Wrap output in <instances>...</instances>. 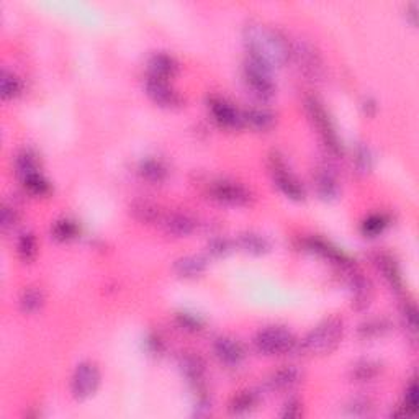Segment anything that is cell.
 Listing matches in <instances>:
<instances>
[{"label":"cell","mask_w":419,"mask_h":419,"mask_svg":"<svg viewBox=\"0 0 419 419\" xmlns=\"http://www.w3.org/2000/svg\"><path fill=\"white\" fill-rule=\"evenodd\" d=\"M259 403V393L256 390H241L229 401L228 410L231 415H247Z\"/></svg>","instance_id":"obj_26"},{"label":"cell","mask_w":419,"mask_h":419,"mask_svg":"<svg viewBox=\"0 0 419 419\" xmlns=\"http://www.w3.org/2000/svg\"><path fill=\"white\" fill-rule=\"evenodd\" d=\"M146 95L151 100L164 108H175L182 105L180 93L169 84V81L159 79V77L148 76L145 81Z\"/></svg>","instance_id":"obj_11"},{"label":"cell","mask_w":419,"mask_h":419,"mask_svg":"<svg viewBox=\"0 0 419 419\" xmlns=\"http://www.w3.org/2000/svg\"><path fill=\"white\" fill-rule=\"evenodd\" d=\"M177 323L182 329L190 331V333H197L203 328V319L194 313H179Z\"/></svg>","instance_id":"obj_37"},{"label":"cell","mask_w":419,"mask_h":419,"mask_svg":"<svg viewBox=\"0 0 419 419\" xmlns=\"http://www.w3.org/2000/svg\"><path fill=\"white\" fill-rule=\"evenodd\" d=\"M372 261L378 272L383 275L385 280H387L391 289H393L395 291L403 290V277H401L400 267L388 252H382V251L375 252Z\"/></svg>","instance_id":"obj_16"},{"label":"cell","mask_w":419,"mask_h":419,"mask_svg":"<svg viewBox=\"0 0 419 419\" xmlns=\"http://www.w3.org/2000/svg\"><path fill=\"white\" fill-rule=\"evenodd\" d=\"M210 197L213 200L224 205H233V207H246L251 205L254 200L252 192L244 187L239 182L228 180V179H219L210 184Z\"/></svg>","instance_id":"obj_7"},{"label":"cell","mask_w":419,"mask_h":419,"mask_svg":"<svg viewBox=\"0 0 419 419\" xmlns=\"http://www.w3.org/2000/svg\"><path fill=\"white\" fill-rule=\"evenodd\" d=\"M161 224L165 233L172 234L175 238H184V236H189L197 229L195 218L185 212L165 213Z\"/></svg>","instance_id":"obj_15"},{"label":"cell","mask_w":419,"mask_h":419,"mask_svg":"<svg viewBox=\"0 0 419 419\" xmlns=\"http://www.w3.org/2000/svg\"><path fill=\"white\" fill-rule=\"evenodd\" d=\"M210 112L212 117L219 126L229 130H238L241 126H244V120H242V112L234 107L233 103L224 100L222 97H212L208 100Z\"/></svg>","instance_id":"obj_12"},{"label":"cell","mask_w":419,"mask_h":419,"mask_svg":"<svg viewBox=\"0 0 419 419\" xmlns=\"http://www.w3.org/2000/svg\"><path fill=\"white\" fill-rule=\"evenodd\" d=\"M344 336V319L339 316H329L314 326L301 339L300 349L311 356H326L339 346Z\"/></svg>","instance_id":"obj_2"},{"label":"cell","mask_w":419,"mask_h":419,"mask_svg":"<svg viewBox=\"0 0 419 419\" xmlns=\"http://www.w3.org/2000/svg\"><path fill=\"white\" fill-rule=\"evenodd\" d=\"M403 319L406 328L411 331V333H416L418 328V311H416V305L413 301H406L403 306Z\"/></svg>","instance_id":"obj_41"},{"label":"cell","mask_w":419,"mask_h":419,"mask_svg":"<svg viewBox=\"0 0 419 419\" xmlns=\"http://www.w3.org/2000/svg\"><path fill=\"white\" fill-rule=\"evenodd\" d=\"M100 385V371L97 363L90 361H84L77 363L76 371L71 378V393L76 400H87L92 395H95Z\"/></svg>","instance_id":"obj_8"},{"label":"cell","mask_w":419,"mask_h":419,"mask_svg":"<svg viewBox=\"0 0 419 419\" xmlns=\"http://www.w3.org/2000/svg\"><path fill=\"white\" fill-rule=\"evenodd\" d=\"M205 269H207V259L197 254L179 257L177 261L174 262L175 274L184 279H195L198 277V275L205 272Z\"/></svg>","instance_id":"obj_23"},{"label":"cell","mask_w":419,"mask_h":419,"mask_svg":"<svg viewBox=\"0 0 419 419\" xmlns=\"http://www.w3.org/2000/svg\"><path fill=\"white\" fill-rule=\"evenodd\" d=\"M347 284H349L351 294H352V305L356 310H363L371 305L372 300V284L371 280L363 277V274L359 267L352 269L351 272L346 274Z\"/></svg>","instance_id":"obj_14"},{"label":"cell","mask_w":419,"mask_h":419,"mask_svg":"<svg viewBox=\"0 0 419 419\" xmlns=\"http://www.w3.org/2000/svg\"><path fill=\"white\" fill-rule=\"evenodd\" d=\"M21 182H24L25 189L29 190L30 194H33V195H46L49 192L48 180L43 177L40 172L31 174V175H29V177L21 179Z\"/></svg>","instance_id":"obj_35"},{"label":"cell","mask_w":419,"mask_h":419,"mask_svg":"<svg viewBox=\"0 0 419 419\" xmlns=\"http://www.w3.org/2000/svg\"><path fill=\"white\" fill-rule=\"evenodd\" d=\"M418 406V383L415 378L410 380V383L406 385L405 390V401H403V413L405 415H411L416 411Z\"/></svg>","instance_id":"obj_36"},{"label":"cell","mask_w":419,"mask_h":419,"mask_svg":"<svg viewBox=\"0 0 419 419\" xmlns=\"http://www.w3.org/2000/svg\"><path fill=\"white\" fill-rule=\"evenodd\" d=\"M15 170L20 179L40 172V162H38L36 154L30 150H21L15 156Z\"/></svg>","instance_id":"obj_28"},{"label":"cell","mask_w":419,"mask_h":419,"mask_svg":"<svg viewBox=\"0 0 419 419\" xmlns=\"http://www.w3.org/2000/svg\"><path fill=\"white\" fill-rule=\"evenodd\" d=\"M24 90V82L16 74L10 73V71L4 69L0 74V95L4 100H12L16 98Z\"/></svg>","instance_id":"obj_29"},{"label":"cell","mask_w":419,"mask_h":419,"mask_svg":"<svg viewBox=\"0 0 419 419\" xmlns=\"http://www.w3.org/2000/svg\"><path fill=\"white\" fill-rule=\"evenodd\" d=\"M213 351L219 362H223L224 366L229 367H238L246 357L244 346L238 339L229 338V336H219V338L214 339Z\"/></svg>","instance_id":"obj_13"},{"label":"cell","mask_w":419,"mask_h":419,"mask_svg":"<svg viewBox=\"0 0 419 419\" xmlns=\"http://www.w3.org/2000/svg\"><path fill=\"white\" fill-rule=\"evenodd\" d=\"M130 213L133 214L135 219L145 224L161 223L165 214L156 202L148 200V198H136L130 205Z\"/></svg>","instance_id":"obj_20"},{"label":"cell","mask_w":419,"mask_h":419,"mask_svg":"<svg viewBox=\"0 0 419 419\" xmlns=\"http://www.w3.org/2000/svg\"><path fill=\"white\" fill-rule=\"evenodd\" d=\"M179 367L189 383L194 385L197 390L202 388L203 378H205V362L195 352H185L180 356Z\"/></svg>","instance_id":"obj_18"},{"label":"cell","mask_w":419,"mask_h":419,"mask_svg":"<svg viewBox=\"0 0 419 419\" xmlns=\"http://www.w3.org/2000/svg\"><path fill=\"white\" fill-rule=\"evenodd\" d=\"M249 58L267 68H280L291 58V45L282 31L259 20H249L242 29Z\"/></svg>","instance_id":"obj_1"},{"label":"cell","mask_w":419,"mask_h":419,"mask_svg":"<svg viewBox=\"0 0 419 419\" xmlns=\"http://www.w3.org/2000/svg\"><path fill=\"white\" fill-rule=\"evenodd\" d=\"M305 110L308 117H310L311 120V123L314 125V128H316L318 135L321 136L324 146H326L331 152L336 154V156L343 154V145H341L338 131H336L333 120H331L329 113L326 112V108H324V105L319 102V98H316L314 95H306Z\"/></svg>","instance_id":"obj_4"},{"label":"cell","mask_w":419,"mask_h":419,"mask_svg":"<svg viewBox=\"0 0 419 419\" xmlns=\"http://www.w3.org/2000/svg\"><path fill=\"white\" fill-rule=\"evenodd\" d=\"M146 347L151 354H161L164 346H162V341L159 339L157 336H150V338L146 339Z\"/></svg>","instance_id":"obj_44"},{"label":"cell","mask_w":419,"mask_h":419,"mask_svg":"<svg viewBox=\"0 0 419 419\" xmlns=\"http://www.w3.org/2000/svg\"><path fill=\"white\" fill-rule=\"evenodd\" d=\"M269 169L274 184L279 187V190L282 192L285 197H289L290 200L295 202L305 200V187H303L301 182L296 179V175L291 172L289 164H286L284 156L279 151H272L269 154Z\"/></svg>","instance_id":"obj_5"},{"label":"cell","mask_w":419,"mask_h":419,"mask_svg":"<svg viewBox=\"0 0 419 419\" xmlns=\"http://www.w3.org/2000/svg\"><path fill=\"white\" fill-rule=\"evenodd\" d=\"M313 184L321 200H336L339 195V182L331 167H318L313 174Z\"/></svg>","instance_id":"obj_17"},{"label":"cell","mask_w":419,"mask_h":419,"mask_svg":"<svg viewBox=\"0 0 419 419\" xmlns=\"http://www.w3.org/2000/svg\"><path fill=\"white\" fill-rule=\"evenodd\" d=\"M390 329V323L387 321L385 318H372V319H367V321H363L359 329H357V334H359V338L367 341V339H375V338H380V336H383L385 333H388Z\"/></svg>","instance_id":"obj_30"},{"label":"cell","mask_w":419,"mask_h":419,"mask_svg":"<svg viewBox=\"0 0 419 419\" xmlns=\"http://www.w3.org/2000/svg\"><path fill=\"white\" fill-rule=\"evenodd\" d=\"M380 371H382V366H380L378 362L366 359V361L357 362L356 366L352 367L351 375L356 382H371V380L378 377Z\"/></svg>","instance_id":"obj_31"},{"label":"cell","mask_w":419,"mask_h":419,"mask_svg":"<svg viewBox=\"0 0 419 419\" xmlns=\"http://www.w3.org/2000/svg\"><path fill=\"white\" fill-rule=\"evenodd\" d=\"M291 58L308 79L319 81L324 76V63L321 54L310 41L300 40L291 45Z\"/></svg>","instance_id":"obj_9"},{"label":"cell","mask_w":419,"mask_h":419,"mask_svg":"<svg viewBox=\"0 0 419 419\" xmlns=\"http://www.w3.org/2000/svg\"><path fill=\"white\" fill-rule=\"evenodd\" d=\"M16 252H19V257L24 262H31L33 259L36 257L38 252V242L35 234L26 231L19 238V242H16Z\"/></svg>","instance_id":"obj_33"},{"label":"cell","mask_w":419,"mask_h":419,"mask_svg":"<svg viewBox=\"0 0 419 419\" xmlns=\"http://www.w3.org/2000/svg\"><path fill=\"white\" fill-rule=\"evenodd\" d=\"M303 415V408L301 403L299 400L291 398L285 403L282 413H280V416L282 418H290V419H295V418H301Z\"/></svg>","instance_id":"obj_43"},{"label":"cell","mask_w":419,"mask_h":419,"mask_svg":"<svg viewBox=\"0 0 419 419\" xmlns=\"http://www.w3.org/2000/svg\"><path fill=\"white\" fill-rule=\"evenodd\" d=\"M138 170H140L143 179H145L146 182H150V184H154V185L162 184V182H165V179H167V175H169L167 165H165L161 159H154V157L143 159Z\"/></svg>","instance_id":"obj_24"},{"label":"cell","mask_w":419,"mask_h":419,"mask_svg":"<svg viewBox=\"0 0 419 419\" xmlns=\"http://www.w3.org/2000/svg\"><path fill=\"white\" fill-rule=\"evenodd\" d=\"M303 373L299 367L285 366L275 371L267 380V387L272 391H286L295 388L301 382Z\"/></svg>","instance_id":"obj_21"},{"label":"cell","mask_w":419,"mask_h":419,"mask_svg":"<svg viewBox=\"0 0 419 419\" xmlns=\"http://www.w3.org/2000/svg\"><path fill=\"white\" fill-rule=\"evenodd\" d=\"M256 351L262 356H285L300 347L295 334L282 326H267L257 331L252 339Z\"/></svg>","instance_id":"obj_3"},{"label":"cell","mask_w":419,"mask_h":419,"mask_svg":"<svg viewBox=\"0 0 419 419\" xmlns=\"http://www.w3.org/2000/svg\"><path fill=\"white\" fill-rule=\"evenodd\" d=\"M233 251V242L226 238H214L208 242V252L213 257H224Z\"/></svg>","instance_id":"obj_38"},{"label":"cell","mask_w":419,"mask_h":419,"mask_svg":"<svg viewBox=\"0 0 419 419\" xmlns=\"http://www.w3.org/2000/svg\"><path fill=\"white\" fill-rule=\"evenodd\" d=\"M77 231H79V228H77L76 222L69 218H61L51 226V236L59 242L74 239L77 236Z\"/></svg>","instance_id":"obj_32"},{"label":"cell","mask_w":419,"mask_h":419,"mask_svg":"<svg viewBox=\"0 0 419 419\" xmlns=\"http://www.w3.org/2000/svg\"><path fill=\"white\" fill-rule=\"evenodd\" d=\"M238 246L242 251L251 256H264L272 249V244L266 236L256 233V231H244L238 236Z\"/></svg>","instance_id":"obj_22"},{"label":"cell","mask_w":419,"mask_h":419,"mask_svg":"<svg viewBox=\"0 0 419 419\" xmlns=\"http://www.w3.org/2000/svg\"><path fill=\"white\" fill-rule=\"evenodd\" d=\"M19 305L20 310L26 314L36 313L38 310H41L43 305H45V294H43V290L38 289V286H29V289L21 291Z\"/></svg>","instance_id":"obj_27"},{"label":"cell","mask_w":419,"mask_h":419,"mask_svg":"<svg viewBox=\"0 0 419 419\" xmlns=\"http://www.w3.org/2000/svg\"><path fill=\"white\" fill-rule=\"evenodd\" d=\"M244 125H249L251 128L257 131H269L277 123V117L266 108H249L242 112Z\"/></svg>","instance_id":"obj_25"},{"label":"cell","mask_w":419,"mask_h":419,"mask_svg":"<svg viewBox=\"0 0 419 419\" xmlns=\"http://www.w3.org/2000/svg\"><path fill=\"white\" fill-rule=\"evenodd\" d=\"M303 246H305L306 251L313 252V254H318L319 257L326 259L328 262L333 264L336 269H339L344 275L357 267L356 262L352 261L349 256H346L343 251H339L338 247H334L333 244H329V242L321 238H314L313 236V238L303 241Z\"/></svg>","instance_id":"obj_10"},{"label":"cell","mask_w":419,"mask_h":419,"mask_svg":"<svg viewBox=\"0 0 419 419\" xmlns=\"http://www.w3.org/2000/svg\"><path fill=\"white\" fill-rule=\"evenodd\" d=\"M390 223V219L385 217V214L382 213H375V214H371V217H367L366 219L362 222V233L368 236V238H375V236L382 234L385 228H387Z\"/></svg>","instance_id":"obj_34"},{"label":"cell","mask_w":419,"mask_h":419,"mask_svg":"<svg viewBox=\"0 0 419 419\" xmlns=\"http://www.w3.org/2000/svg\"><path fill=\"white\" fill-rule=\"evenodd\" d=\"M19 222V212L14 205H9V203H4L2 205V214H0V223H2V228L7 231Z\"/></svg>","instance_id":"obj_39"},{"label":"cell","mask_w":419,"mask_h":419,"mask_svg":"<svg viewBox=\"0 0 419 419\" xmlns=\"http://www.w3.org/2000/svg\"><path fill=\"white\" fill-rule=\"evenodd\" d=\"M371 411H372V405L371 401L366 398H357L347 406V413L352 416H367L371 415Z\"/></svg>","instance_id":"obj_40"},{"label":"cell","mask_w":419,"mask_h":419,"mask_svg":"<svg viewBox=\"0 0 419 419\" xmlns=\"http://www.w3.org/2000/svg\"><path fill=\"white\" fill-rule=\"evenodd\" d=\"M244 82L257 98L261 100H270L275 95V82L272 79V69L264 66L259 61L247 58L242 69Z\"/></svg>","instance_id":"obj_6"},{"label":"cell","mask_w":419,"mask_h":419,"mask_svg":"<svg viewBox=\"0 0 419 419\" xmlns=\"http://www.w3.org/2000/svg\"><path fill=\"white\" fill-rule=\"evenodd\" d=\"M356 165L361 172H367L372 167V154L368 151V148L361 146L356 152Z\"/></svg>","instance_id":"obj_42"},{"label":"cell","mask_w":419,"mask_h":419,"mask_svg":"<svg viewBox=\"0 0 419 419\" xmlns=\"http://www.w3.org/2000/svg\"><path fill=\"white\" fill-rule=\"evenodd\" d=\"M179 73V63L167 53H156L148 61V76L170 81Z\"/></svg>","instance_id":"obj_19"}]
</instances>
